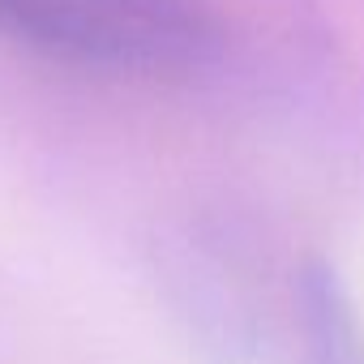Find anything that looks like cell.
<instances>
[{
	"mask_svg": "<svg viewBox=\"0 0 364 364\" xmlns=\"http://www.w3.org/2000/svg\"><path fill=\"white\" fill-rule=\"evenodd\" d=\"M300 330L309 364H364V321L326 262H313L300 274Z\"/></svg>",
	"mask_w": 364,
	"mask_h": 364,
	"instance_id": "7a4b0ae2",
	"label": "cell"
},
{
	"mask_svg": "<svg viewBox=\"0 0 364 364\" xmlns=\"http://www.w3.org/2000/svg\"><path fill=\"white\" fill-rule=\"evenodd\" d=\"M0 35L60 60L133 73L189 69L215 48L198 0H0Z\"/></svg>",
	"mask_w": 364,
	"mask_h": 364,
	"instance_id": "6da1fadb",
	"label": "cell"
}]
</instances>
